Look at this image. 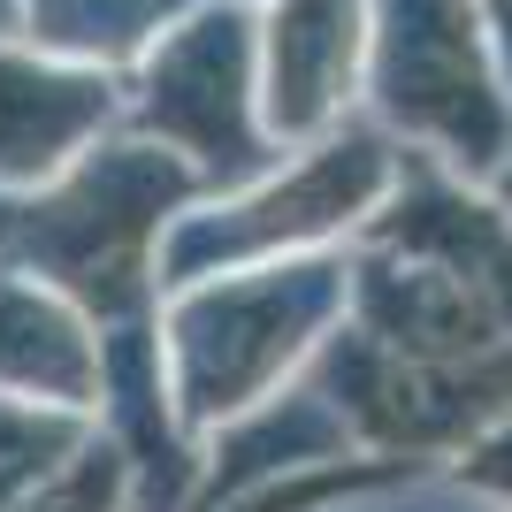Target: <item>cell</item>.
<instances>
[{
	"label": "cell",
	"mask_w": 512,
	"mask_h": 512,
	"mask_svg": "<svg viewBox=\"0 0 512 512\" xmlns=\"http://www.w3.org/2000/svg\"><path fill=\"white\" fill-rule=\"evenodd\" d=\"M390 107L413 115V123H444L459 146L474 138L482 85H474V54H467V31L451 16V0H398V23H390Z\"/></svg>",
	"instance_id": "1"
},
{
	"label": "cell",
	"mask_w": 512,
	"mask_h": 512,
	"mask_svg": "<svg viewBox=\"0 0 512 512\" xmlns=\"http://www.w3.org/2000/svg\"><path fill=\"white\" fill-rule=\"evenodd\" d=\"M352 62V0H291L276 16V115L314 123Z\"/></svg>",
	"instance_id": "2"
},
{
	"label": "cell",
	"mask_w": 512,
	"mask_h": 512,
	"mask_svg": "<svg viewBox=\"0 0 512 512\" xmlns=\"http://www.w3.org/2000/svg\"><path fill=\"white\" fill-rule=\"evenodd\" d=\"M85 115H92L85 85L31 77V69H0V169H31V161H46Z\"/></svg>",
	"instance_id": "3"
}]
</instances>
